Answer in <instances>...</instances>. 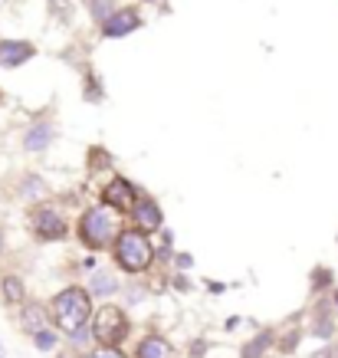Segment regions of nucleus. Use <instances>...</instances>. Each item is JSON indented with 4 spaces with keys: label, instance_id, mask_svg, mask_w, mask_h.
I'll list each match as a JSON object with an SVG mask.
<instances>
[{
    "label": "nucleus",
    "instance_id": "f257e3e1",
    "mask_svg": "<svg viewBox=\"0 0 338 358\" xmlns=\"http://www.w3.org/2000/svg\"><path fill=\"white\" fill-rule=\"evenodd\" d=\"M112 253H115V263L119 270H125L128 276H138L154 263V243L152 237L138 227H122L115 243H112Z\"/></svg>",
    "mask_w": 338,
    "mask_h": 358
},
{
    "label": "nucleus",
    "instance_id": "f03ea898",
    "mask_svg": "<svg viewBox=\"0 0 338 358\" xmlns=\"http://www.w3.org/2000/svg\"><path fill=\"white\" fill-rule=\"evenodd\" d=\"M50 313H53V322L63 329L66 336L79 332L82 326H89V315H92V299H89V289L69 286V289H63V293H56L53 303H50Z\"/></svg>",
    "mask_w": 338,
    "mask_h": 358
},
{
    "label": "nucleus",
    "instance_id": "7ed1b4c3",
    "mask_svg": "<svg viewBox=\"0 0 338 358\" xmlns=\"http://www.w3.org/2000/svg\"><path fill=\"white\" fill-rule=\"evenodd\" d=\"M119 210H112V207H89L86 214L79 217V243H86L89 250H105L115 243V237H119V217H115Z\"/></svg>",
    "mask_w": 338,
    "mask_h": 358
},
{
    "label": "nucleus",
    "instance_id": "20e7f679",
    "mask_svg": "<svg viewBox=\"0 0 338 358\" xmlns=\"http://www.w3.org/2000/svg\"><path fill=\"white\" fill-rule=\"evenodd\" d=\"M128 315L119 306H98L96 315H89V336L96 338V345L119 348L128 338Z\"/></svg>",
    "mask_w": 338,
    "mask_h": 358
},
{
    "label": "nucleus",
    "instance_id": "39448f33",
    "mask_svg": "<svg viewBox=\"0 0 338 358\" xmlns=\"http://www.w3.org/2000/svg\"><path fill=\"white\" fill-rule=\"evenodd\" d=\"M30 227H33V234L40 240H63L66 234H69V224H66V217L56 210V207H36L30 214Z\"/></svg>",
    "mask_w": 338,
    "mask_h": 358
},
{
    "label": "nucleus",
    "instance_id": "423d86ee",
    "mask_svg": "<svg viewBox=\"0 0 338 358\" xmlns=\"http://www.w3.org/2000/svg\"><path fill=\"white\" fill-rule=\"evenodd\" d=\"M98 27H102L105 40H119V36H128L142 27V13H138V7H115Z\"/></svg>",
    "mask_w": 338,
    "mask_h": 358
},
{
    "label": "nucleus",
    "instance_id": "0eeeda50",
    "mask_svg": "<svg viewBox=\"0 0 338 358\" xmlns=\"http://www.w3.org/2000/svg\"><path fill=\"white\" fill-rule=\"evenodd\" d=\"M135 201H138V187L131 181H125V178H112L109 185L102 187V204L119 210V214H128L135 207Z\"/></svg>",
    "mask_w": 338,
    "mask_h": 358
},
{
    "label": "nucleus",
    "instance_id": "6e6552de",
    "mask_svg": "<svg viewBox=\"0 0 338 358\" xmlns=\"http://www.w3.org/2000/svg\"><path fill=\"white\" fill-rule=\"evenodd\" d=\"M128 214H131V220H135V227L145 230V234H154V230L164 227L161 207H158V201H152L148 194H138V201H135V207H131Z\"/></svg>",
    "mask_w": 338,
    "mask_h": 358
},
{
    "label": "nucleus",
    "instance_id": "1a4fd4ad",
    "mask_svg": "<svg viewBox=\"0 0 338 358\" xmlns=\"http://www.w3.org/2000/svg\"><path fill=\"white\" fill-rule=\"evenodd\" d=\"M36 46L27 43V40H0V66L3 69H17L27 59H33Z\"/></svg>",
    "mask_w": 338,
    "mask_h": 358
},
{
    "label": "nucleus",
    "instance_id": "9d476101",
    "mask_svg": "<svg viewBox=\"0 0 338 358\" xmlns=\"http://www.w3.org/2000/svg\"><path fill=\"white\" fill-rule=\"evenodd\" d=\"M53 135H56V129L46 119L33 122L30 129H27V135H23V148L27 152H46L53 145Z\"/></svg>",
    "mask_w": 338,
    "mask_h": 358
},
{
    "label": "nucleus",
    "instance_id": "9b49d317",
    "mask_svg": "<svg viewBox=\"0 0 338 358\" xmlns=\"http://www.w3.org/2000/svg\"><path fill=\"white\" fill-rule=\"evenodd\" d=\"M135 358H175V348L164 336H145L135 348Z\"/></svg>",
    "mask_w": 338,
    "mask_h": 358
},
{
    "label": "nucleus",
    "instance_id": "f8f14e48",
    "mask_svg": "<svg viewBox=\"0 0 338 358\" xmlns=\"http://www.w3.org/2000/svg\"><path fill=\"white\" fill-rule=\"evenodd\" d=\"M20 326L23 332H40V329H46V309L40 303H27L23 306V313H20Z\"/></svg>",
    "mask_w": 338,
    "mask_h": 358
},
{
    "label": "nucleus",
    "instance_id": "ddd939ff",
    "mask_svg": "<svg viewBox=\"0 0 338 358\" xmlns=\"http://www.w3.org/2000/svg\"><path fill=\"white\" fill-rule=\"evenodd\" d=\"M115 289H119V280H115L112 273H105V270L92 273V280H89V296H112Z\"/></svg>",
    "mask_w": 338,
    "mask_h": 358
},
{
    "label": "nucleus",
    "instance_id": "4468645a",
    "mask_svg": "<svg viewBox=\"0 0 338 358\" xmlns=\"http://www.w3.org/2000/svg\"><path fill=\"white\" fill-rule=\"evenodd\" d=\"M273 329H263L260 336L256 338H250V342H247V345H243V358H263L266 355V348L273 345Z\"/></svg>",
    "mask_w": 338,
    "mask_h": 358
},
{
    "label": "nucleus",
    "instance_id": "2eb2a0df",
    "mask_svg": "<svg viewBox=\"0 0 338 358\" xmlns=\"http://www.w3.org/2000/svg\"><path fill=\"white\" fill-rule=\"evenodd\" d=\"M46 194V181L40 178V174H27L20 181V197H27V201H33V197H43Z\"/></svg>",
    "mask_w": 338,
    "mask_h": 358
},
{
    "label": "nucleus",
    "instance_id": "dca6fc26",
    "mask_svg": "<svg viewBox=\"0 0 338 358\" xmlns=\"http://www.w3.org/2000/svg\"><path fill=\"white\" fill-rule=\"evenodd\" d=\"M0 289H3V299H7V303H23V282H20V276H3V286H0Z\"/></svg>",
    "mask_w": 338,
    "mask_h": 358
},
{
    "label": "nucleus",
    "instance_id": "f3484780",
    "mask_svg": "<svg viewBox=\"0 0 338 358\" xmlns=\"http://www.w3.org/2000/svg\"><path fill=\"white\" fill-rule=\"evenodd\" d=\"M115 7H119L115 0H89V13H92V20H98V23L105 20Z\"/></svg>",
    "mask_w": 338,
    "mask_h": 358
},
{
    "label": "nucleus",
    "instance_id": "a211bd4d",
    "mask_svg": "<svg viewBox=\"0 0 338 358\" xmlns=\"http://www.w3.org/2000/svg\"><path fill=\"white\" fill-rule=\"evenodd\" d=\"M33 342H36V348H40V352H50V348H56V332L40 329V332H33Z\"/></svg>",
    "mask_w": 338,
    "mask_h": 358
},
{
    "label": "nucleus",
    "instance_id": "6ab92c4d",
    "mask_svg": "<svg viewBox=\"0 0 338 358\" xmlns=\"http://www.w3.org/2000/svg\"><path fill=\"white\" fill-rule=\"evenodd\" d=\"M328 282H332V273H328L325 266H318L316 276H312V289H316V293H322V289H325Z\"/></svg>",
    "mask_w": 338,
    "mask_h": 358
},
{
    "label": "nucleus",
    "instance_id": "aec40b11",
    "mask_svg": "<svg viewBox=\"0 0 338 358\" xmlns=\"http://www.w3.org/2000/svg\"><path fill=\"white\" fill-rule=\"evenodd\" d=\"M332 329H335V326H332V319H328V315H318V319H316V326H312V332L325 338V336H332Z\"/></svg>",
    "mask_w": 338,
    "mask_h": 358
},
{
    "label": "nucleus",
    "instance_id": "412c9836",
    "mask_svg": "<svg viewBox=\"0 0 338 358\" xmlns=\"http://www.w3.org/2000/svg\"><path fill=\"white\" fill-rule=\"evenodd\" d=\"M86 358H125L119 352V348H105V345H98V348H92V352H89Z\"/></svg>",
    "mask_w": 338,
    "mask_h": 358
},
{
    "label": "nucleus",
    "instance_id": "4be33fe9",
    "mask_svg": "<svg viewBox=\"0 0 338 358\" xmlns=\"http://www.w3.org/2000/svg\"><path fill=\"white\" fill-rule=\"evenodd\" d=\"M295 342H299V329H293L286 338H279V352H295Z\"/></svg>",
    "mask_w": 338,
    "mask_h": 358
},
{
    "label": "nucleus",
    "instance_id": "5701e85b",
    "mask_svg": "<svg viewBox=\"0 0 338 358\" xmlns=\"http://www.w3.org/2000/svg\"><path fill=\"white\" fill-rule=\"evenodd\" d=\"M89 162H92V168H109V155H105V152H96V148H92Z\"/></svg>",
    "mask_w": 338,
    "mask_h": 358
},
{
    "label": "nucleus",
    "instance_id": "b1692460",
    "mask_svg": "<svg viewBox=\"0 0 338 358\" xmlns=\"http://www.w3.org/2000/svg\"><path fill=\"white\" fill-rule=\"evenodd\" d=\"M177 266H181V270H191V266H194V257H191V253H177Z\"/></svg>",
    "mask_w": 338,
    "mask_h": 358
},
{
    "label": "nucleus",
    "instance_id": "393cba45",
    "mask_svg": "<svg viewBox=\"0 0 338 358\" xmlns=\"http://www.w3.org/2000/svg\"><path fill=\"white\" fill-rule=\"evenodd\" d=\"M332 303H335V306H338V289H335V296H332Z\"/></svg>",
    "mask_w": 338,
    "mask_h": 358
},
{
    "label": "nucleus",
    "instance_id": "a878e982",
    "mask_svg": "<svg viewBox=\"0 0 338 358\" xmlns=\"http://www.w3.org/2000/svg\"><path fill=\"white\" fill-rule=\"evenodd\" d=\"M0 253H3V234H0Z\"/></svg>",
    "mask_w": 338,
    "mask_h": 358
},
{
    "label": "nucleus",
    "instance_id": "bb28decb",
    "mask_svg": "<svg viewBox=\"0 0 338 358\" xmlns=\"http://www.w3.org/2000/svg\"><path fill=\"white\" fill-rule=\"evenodd\" d=\"M145 3H164V0H145Z\"/></svg>",
    "mask_w": 338,
    "mask_h": 358
},
{
    "label": "nucleus",
    "instance_id": "cd10ccee",
    "mask_svg": "<svg viewBox=\"0 0 338 358\" xmlns=\"http://www.w3.org/2000/svg\"><path fill=\"white\" fill-rule=\"evenodd\" d=\"M335 358H338V355H335Z\"/></svg>",
    "mask_w": 338,
    "mask_h": 358
}]
</instances>
